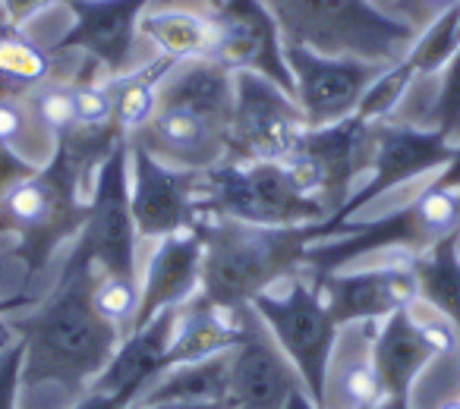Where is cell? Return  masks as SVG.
<instances>
[{
	"label": "cell",
	"instance_id": "cell-16",
	"mask_svg": "<svg viewBox=\"0 0 460 409\" xmlns=\"http://www.w3.org/2000/svg\"><path fill=\"white\" fill-rule=\"evenodd\" d=\"M322 290L334 325L350 327L366 321H385L397 309H407L420 300L413 274V256H397L378 268L334 271L325 277H313Z\"/></svg>",
	"mask_w": 460,
	"mask_h": 409
},
{
	"label": "cell",
	"instance_id": "cell-6",
	"mask_svg": "<svg viewBox=\"0 0 460 409\" xmlns=\"http://www.w3.org/2000/svg\"><path fill=\"white\" fill-rule=\"evenodd\" d=\"M250 306L265 321V327L284 350V356L294 362L309 400L322 409L341 327L334 325L332 312L322 300L319 283L303 271V274H294L284 283H278L269 293L256 296Z\"/></svg>",
	"mask_w": 460,
	"mask_h": 409
},
{
	"label": "cell",
	"instance_id": "cell-27",
	"mask_svg": "<svg viewBox=\"0 0 460 409\" xmlns=\"http://www.w3.org/2000/svg\"><path fill=\"white\" fill-rule=\"evenodd\" d=\"M26 104L35 120H39V126L45 129L54 142L76 126V89H73V83L48 79L45 85L29 91Z\"/></svg>",
	"mask_w": 460,
	"mask_h": 409
},
{
	"label": "cell",
	"instance_id": "cell-5",
	"mask_svg": "<svg viewBox=\"0 0 460 409\" xmlns=\"http://www.w3.org/2000/svg\"><path fill=\"white\" fill-rule=\"evenodd\" d=\"M196 212L202 218H227L259 227H296L328 221L315 198L290 183L281 161H230L199 173Z\"/></svg>",
	"mask_w": 460,
	"mask_h": 409
},
{
	"label": "cell",
	"instance_id": "cell-4",
	"mask_svg": "<svg viewBox=\"0 0 460 409\" xmlns=\"http://www.w3.org/2000/svg\"><path fill=\"white\" fill-rule=\"evenodd\" d=\"M89 212V189L60 154L16 179L0 196V233L16 237L29 277L41 274L60 243L76 239Z\"/></svg>",
	"mask_w": 460,
	"mask_h": 409
},
{
	"label": "cell",
	"instance_id": "cell-40",
	"mask_svg": "<svg viewBox=\"0 0 460 409\" xmlns=\"http://www.w3.org/2000/svg\"><path fill=\"white\" fill-rule=\"evenodd\" d=\"M438 409H460V396H454V400H445Z\"/></svg>",
	"mask_w": 460,
	"mask_h": 409
},
{
	"label": "cell",
	"instance_id": "cell-15",
	"mask_svg": "<svg viewBox=\"0 0 460 409\" xmlns=\"http://www.w3.org/2000/svg\"><path fill=\"white\" fill-rule=\"evenodd\" d=\"M457 331L445 318L420 321L416 302L378 321L372 334V365L385 396H410L420 371L457 346Z\"/></svg>",
	"mask_w": 460,
	"mask_h": 409
},
{
	"label": "cell",
	"instance_id": "cell-21",
	"mask_svg": "<svg viewBox=\"0 0 460 409\" xmlns=\"http://www.w3.org/2000/svg\"><path fill=\"white\" fill-rule=\"evenodd\" d=\"M240 344V309L224 312V309L205 302L202 296H192L190 302L180 306L177 334H173L167 369L180 362H196L217 352H227Z\"/></svg>",
	"mask_w": 460,
	"mask_h": 409
},
{
	"label": "cell",
	"instance_id": "cell-8",
	"mask_svg": "<svg viewBox=\"0 0 460 409\" xmlns=\"http://www.w3.org/2000/svg\"><path fill=\"white\" fill-rule=\"evenodd\" d=\"M294 95L259 73H234V117L227 133L230 161H284L306 133Z\"/></svg>",
	"mask_w": 460,
	"mask_h": 409
},
{
	"label": "cell",
	"instance_id": "cell-3",
	"mask_svg": "<svg viewBox=\"0 0 460 409\" xmlns=\"http://www.w3.org/2000/svg\"><path fill=\"white\" fill-rule=\"evenodd\" d=\"M284 45L325 57L397 64L416 41V29L385 13L376 0H262Z\"/></svg>",
	"mask_w": 460,
	"mask_h": 409
},
{
	"label": "cell",
	"instance_id": "cell-2",
	"mask_svg": "<svg viewBox=\"0 0 460 409\" xmlns=\"http://www.w3.org/2000/svg\"><path fill=\"white\" fill-rule=\"evenodd\" d=\"M196 231L202 237L199 296L224 312H237L288 277L303 274L309 246L341 237V227L332 221L259 227L227 218H202L196 221Z\"/></svg>",
	"mask_w": 460,
	"mask_h": 409
},
{
	"label": "cell",
	"instance_id": "cell-36",
	"mask_svg": "<svg viewBox=\"0 0 460 409\" xmlns=\"http://www.w3.org/2000/svg\"><path fill=\"white\" fill-rule=\"evenodd\" d=\"M26 306H39V302H35L29 293H16V296H7V300H0V321L7 318L10 312H16V309H26Z\"/></svg>",
	"mask_w": 460,
	"mask_h": 409
},
{
	"label": "cell",
	"instance_id": "cell-7",
	"mask_svg": "<svg viewBox=\"0 0 460 409\" xmlns=\"http://www.w3.org/2000/svg\"><path fill=\"white\" fill-rule=\"evenodd\" d=\"M372 158V123L350 114L332 126L306 129L296 148L281 161L290 183L306 198H315L328 218L347 204L359 173L369 170Z\"/></svg>",
	"mask_w": 460,
	"mask_h": 409
},
{
	"label": "cell",
	"instance_id": "cell-24",
	"mask_svg": "<svg viewBox=\"0 0 460 409\" xmlns=\"http://www.w3.org/2000/svg\"><path fill=\"white\" fill-rule=\"evenodd\" d=\"M416 290H420L422 306H429L435 315L447 321L457 331L460 340V256L457 239L432 246V249L413 256Z\"/></svg>",
	"mask_w": 460,
	"mask_h": 409
},
{
	"label": "cell",
	"instance_id": "cell-28",
	"mask_svg": "<svg viewBox=\"0 0 460 409\" xmlns=\"http://www.w3.org/2000/svg\"><path fill=\"white\" fill-rule=\"evenodd\" d=\"M139 296H142L139 277L98 274L95 290H92V306H95V312L104 321H111L127 337L136 321V312H139Z\"/></svg>",
	"mask_w": 460,
	"mask_h": 409
},
{
	"label": "cell",
	"instance_id": "cell-12",
	"mask_svg": "<svg viewBox=\"0 0 460 409\" xmlns=\"http://www.w3.org/2000/svg\"><path fill=\"white\" fill-rule=\"evenodd\" d=\"M208 16L215 26V48L208 60L230 73H259L294 95L281 29L262 0H221L215 10H208Z\"/></svg>",
	"mask_w": 460,
	"mask_h": 409
},
{
	"label": "cell",
	"instance_id": "cell-10",
	"mask_svg": "<svg viewBox=\"0 0 460 409\" xmlns=\"http://www.w3.org/2000/svg\"><path fill=\"white\" fill-rule=\"evenodd\" d=\"M79 243L95 262L98 274L139 277L136 274V221L129 208V142L111 152L98 167L89 192V212L79 231Z\"/></svg>",
	"mask_w": 460,
	"mask_h": 409
},
{
	"label": "cell",
	"instance_id": "cell-41",
	"mask_svg": "<svg viewBox=\"0 0 460 409\" xmlns=\"http://www.w3.org/2000/svg\"><path fill=\"white\" fill-rule=\"evenodd\" d=\"M205 4H208V10H215L217 4H221V0H205Z\"/></svg>",
	"mask_w": 460,
	"mask_h": 409
},
{
	"label": "cell",
	"instance_id": "cell-11",
	"mask_svg": "<svg viewBox=\"0 0 460 409\" xmlns=\"http://www.w3.org/2000/svg\"><path fill=\"white\" fill-rule=\"evenodd\" d=\"M290 76H294V98L300 104L306 126H332L344 117L357 114L366 91L388 70V64H372L357 57H325L309 48L284 45Z\"/></svg>",
	"mask_w": 460,
	"mask_h": 409
},
{
	"label": "cell",
	"instance_id": "cell-31",
	"mask_svg": "<svg viewBox=\"0 0 460 409\" xmlns=\"http://www.w3.org/2000/svg\"><path fill=\"white\" fill-rule=\"evenodd\" d=\"M378 7H382V4H378ZM451 7H460V0H388V7H382V10L394 16V20L413 26L416 32H422L435 16H441Z\"/></svg>",
	"mask_w": 460,
	"mask_h": 409
},
{
	"label": "cell",
	"instance_id": "cell-35",
	"mask_svg": "<svg viewBox=\"0 0 460 409\" xmlns=\"http://www.w3.org/2000/svg\"><path fill=\"white\" fill-rule=\"evenodd\" d=\"M432 183L445 186V189H460V145L454 148V158L447 161L445 170H438V177H435Z\"/></svg>",
	"mask_w": 460,
	"mask_h": 409
},
{
	"label": "cell",
	"instance_id": "cell-22",
	"mask_svg": "<svg viewBox=\"0 0 460 409\" xmlns=\"http://www.w3.org/2000/svg\"><path fill=\"white\" fill-rule=\"evenodd\" d=\"M230 356L217 352L196 362H180L161 371L133 406H161V403H224L230 387Z\"/></svg>",
	"mask_w": 460,
	"mask_h": 409
},
{
	"label": "cell",
	"instance_id": "cell-38",
	"mask_svg": "<svg viewBox=\"0 0 460 409\" xmlns=\"http://www.w3.org/2000/svg\"><path fill=\"white\" fill-rule=\"evenodd\" d=\"M366 409H410V396H382V400Z\"/></svg>",
	"mask_w": 460,
	"mask_h": 409
},
{
	"label": "cell",
	"instance_id": "cell-14",
	"mask_svg": "<svg viewBox=\"0 0 460 409\" xmlns=\"http://www.w3.org/2000/svg\"><path fill=\"white\" fill-rule=\"evenodd\" d=\"M196 170L164 164L129 142V208L139 237L164 239L171 233L196 227Z\"/></svg>",
	"mask_w": 460,
	"mask_h": 409
},
{
	"label": "cell",
	"instance_id": "cell-39",
	"mask_svg": "<svg viewBox=\"0 0 460 409\" xmlns=\"http://www.w3.org/2000/svg\"><path fill=\"white\" fill-rule=\"evenodd\" d=\"M288 409H319L313 400H309V394H296L294 400L288 403Z\"/></svg>",
	"mask_w": 460,
	"mask_h": 409
},
{
	"label": "cell",
	"instance_id": "cell-33",
	"mask_svg": "<svg viewBox=\"0 0 460 409\" xmlns=\"http://www.w3.org/2000/svg\"><path fill=\"white\" fill-rule=\"evenodd\" d=\"M51 4H58V0H0V13L7 16L13 26H26L32 16H39Z\"/></svg>",
	"mask_w": 460,
	"mask_h": 409
},
{
	"label": "cell",
	"instance_id": "cell-23",
	"mask_svg": "<svg viewBox=\"0 0 460 409\" xmlns=\"http://www.w3.org/2000/svg\"><path fill=\"white\" fill-rule=\"evenodd\" d=\"M139 35H146L164 57L177 64L211 57L215 48L211 16L186 7H148L139 20Z\"/></svg>",
	"mask_w": 460,
	"mask_h": 409
},
{
	"label": "cell",
	"instance_id": "cell-30",
	"mask_svg": "<svg viewBox=\"0 0 460 409\" xmlns=\"http://www.w3.org/2000/svg\"><path fill=\"white\" fill-rule=\"evenodd\" d=\"M32 133L48 135L32 117V110H29L26 98L0 95V148H10V152H16L22 158V145H26V139H32Z\"/></svg>",
	"mask_w": 460,
	"mask_h": 409
},
{
	"label": "cell",
	"instance_id": "cell-13",
	"mask_svg": "<svg viewBox=\"0 0 460 409\" xmlns=\"http://www.w3.org/2000/svg\"><path fill=\"white\" fill-rule=\"evenodd\" d=\"M296 394H306L294 362L275 344L252 306L240 309V344L230 356L227 403L234 409H288Z\"/></svg>",
	"mask_w": 460,
	"mask_h": 409
},
{
	"label": "cell",
	"instance_id": "cell-29",
	"mask_svg": "<svg viewBox=\"0 0 460 409\" xmlns=\"http://www.w3.org/2000/svg\"><path fill=\"white\" fill-rule=\"evenodd\" d=\"M432 117H435V129L447 142L460 139V45L447 57V64L441 66V85H438Z\"/></svg>",
	"mask_w": 460,
	"mask_h": 409
},
{
	"label": "cell",
	"instance_id": "cell-25",
	"mask_svg": "<svg viewBox=\"0 0 460 409\" xmlns=\"http://www.w3.org/2000/svg\"><path fill=\"white\" fill-rule=\"evenodd\" d=\"M51 54L0 13V95L26 98L51 79Z\"/></svg>",
	"mask_w": 460,
	"mask_h": 409
},
{
	"label": "cell",
	"instance_id": "cell-17",
	"mask_svg": "<svg viewBox=\"0 0 460 409\" xmlns=\"http://www.w3.org/2000/svg\"><path fill=\"white\" fill-rule=\"evenodd\" d=\"M73 26L54 41V51H83L108 76H123L133 60L139 20L152 0H60Z\"/></svg>",
	"mask_w": 460,
	"mask_h": 409
},
{
	"label": "cell",
	"instance_id": "cell-19",
	"mask_svg": "<svg viewBox=\"0 0 460 409\" xmlns=\"http://www.w3.org/2000/svg\"><path fill=\"white\" fill-rule=\"evenodd\" d=\"M177 321H180V306H171L155 315L148 325L133 327L120 340V346L114 350V356L104 365L102 375L92 381V390H104V394H114L127 403L139 400L148 384L161 371H167V356H171Z\"/></svg>",
	"mask_w": 460,
	"mask_h": 409
},
{
	"label": "cell",
	"instance_id": "cell-1",
	"mask_svg": "<svg viewBox=\"0 0 460 409\" xmlns=\"http://www.w3.org/2000/svg\"><path fill=\"white\" fill-rule=\"evenodd\" d=\"M95 281V262L76 239L51 296L29 318L10 321L26 346L22 387L58 384L70 396H83L111 362L123 334L92 306Z\"/></svg>",
	"mask_w": 460,
	"mask_h": 409
},
{
	"label": "cell",
	"instance_id": "cell-32",
	"mask_svg": "<svg viewBox=\"0 0 460 409\" xmlns=\"http://www.w3.org/2000/svg\"><path fill=\"white\" fill-rule=\"evenodd\" d=\"M22 359H26L22 340L0 350V409H16L22 390Z\"/></svg>",
	"mask_w": 460,
	"mask_h": 409
},
{
	"label": "cell",
	"instance_id": "cell-20",
	"mask_svg": "<svg viewBox=\"0 0 460 409\" xmlns=\"http://www.w3.org/2000/svg\"><path fill=\"white\" fill-rule=\"evenodd\" d=\"M199 283H202V237L196 227L158 239V249L142 277L139 312L133 327L148 325L164 309L190 302L199 293Z\"/></svg>",
	"mask_w": 460,
	"mask_h": 409
},
{
	"label": "cell",
	"instance_id": "cell-26",
	"mask_svg": "<svg viewBox=\"0 0 460 409\" xmlns=\"http://www.w3.org/2000/svg\"><path fill=\"white\" fill-rule=\"evenodd\" d=\"M177 66V60L164 57L139 66V70H129L123 76H111V89H114V123L123 129V135H133L146 126L155 117L158 108V91L164 83L167 73Z\"/></svg>",
	"mask_w": 460,
	"mask_h": 409
},
{
	"label": "cell",
	"instance_id": "cell-42",
	"mask_svg": "<svg viewBox=\"0 0 460 409\" xmlns=\"http://www.w3.org/2000/svg\"><path fill=\"white\" fill-rule=\"evenodd\" d=\"M457 41H460V26H457Z\"/></svg>",
	"mask_w": 460,
	"mask_h": 409
},
{
	"label": "cell",
	"instance_id": "cell-34",
	"mask_svg": "<svg viewBox=\"0 0 460 409\" xmlns=\"http://www.w3.org/2000/svg\"><path fill=\"white\" fill-rule=\"evenodd\" d=\"M73 409H133V403L120 400L114 394H104V390H85L83 396H76V406Z\"/></svg>",
	"mask_w": 460,
	"mask_h": 409
},
{
	"label": "cell",
	"instance_id": "cell-9",
	"mask_svg": "<svg viewBox=\"0 0 460 409\" xmlns=\"http://www.w3.org/2000/svg\"><path fill=\"white\" fill-rule=\"evenodd\" d=\"M454 142H447L438 129H420L410 126V123H394L376 120L372 123V158L366 179L350 192L347 204L341 208L334 218H328L332 224H338L344 231L347 218L366 208L369 202H376L378 196L391 192L394 186H403L416 177H426V173L445 170L447 161L454 158Z\"/></svg>",
	"mask_w": 460,
	"mask_h": 409
},
{
	"label": "cell",
	"instance_id": "cell-37",
	"mask_svg": "<svg viewBox=\"0 0 460 409\" xmlns=\"http://www.w3.org/2000/svg\"><path fill=\"white\" fill-rule=\"evenodd\" d=\"M133 409H234V406L224 400V403H161V406H133Z\"/></svg>",
	"mask_w": 460,
	"mask_h": 409
},
{
	"label": "cell",
	"instance_id": "cell-18",
	"mask_svg": "<svg viewBox=\"0 0 460 409\" xmlns=\"http://www.w3.org/2000/svg\"><path fill=\"white\" fill-rule=\"evenodd\" d=\"M227 123H217L180 104L158 101L155 117L127 142L146 148L158 161L180 170H208L227 158Z\"/></svg>",
	"mask_w": 460,
	"mask_h": 409
}]
</instances>
